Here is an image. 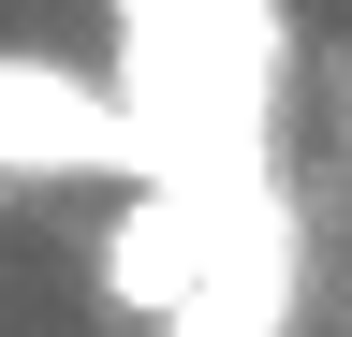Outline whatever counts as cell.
Instances as JSON below:
<instances>
[{
  "instance_id": "obj_1",
  "label": "cell",
  "mask_w": 352,
  "mask_h": 337,
  "mask_svg": "<svg viewBox=\"0 0 352 337\" xmlns=\"http://www.w3.org/2000/svg\"><path fill=\"white\" fill-rule=\"evenodd\" d=\"M0 176L15 191H132L147 176V132L103 73L44 59V45H0Z\"/></svg>"
},
{
  "instance_id": "obj_2",
  "label": "cell",
  "mask_w": 352,
  "mask_h": 337,
  "mask_svg": "<svg viewBox=\"0 0 352 337\" xmlns=\"http://www.w3.org/2000/svg\"><path fill=\"white\" fill-rule=\"evenodd\" d=\"M279 308H294V220H279V191H250L235 220L206 235L191 308H162L147 337H279Z\"/></svg>"
},
{
  "instance_id": "obj_3",
  "label": "cell",
  "mask_w": 352,
  "mask_h": 337,
  "mask_svg": "<svg viewBox=\"0 0 352 337\" xmlns=\"http://www.w3.org/2000/svg\"><path fill=\"white\" fill-rule=\"evenodd\" d=\"M206 205L191 191H162V176H132V205L103 220V249H88V279H103V308L132 323H162V308H191V279H206Z\"/></svg>"
},
{
  "instance_id": "obj_4",
  "label": "cell",
  "mask_w": 352,
  "mask_h": 337,
  "mask_svg": "<svg viewBox=\"0 0 352 337\" xmlns=\"http://www.w3.org/2000/svg\"><path fill=\"white\" fill-rule=\"evenodd\" d=\"M0 205H15V176H0Z\"/></svg>"
}]
</instances>
